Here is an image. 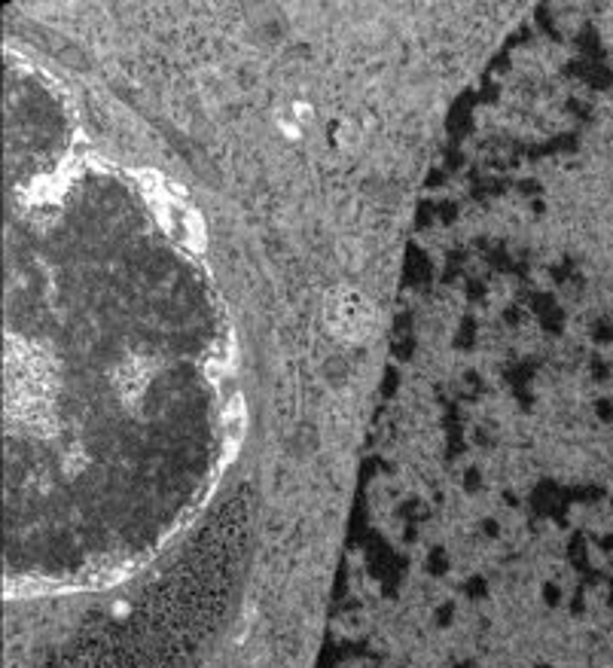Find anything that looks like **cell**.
I'll use <instances>...</instances> for the list:
<instances>
[{
	"label": "cell",
	"mask_w": 613,
	"mask_h": 668,
	"mask_svg": "<svg viewBox=\"0 0 613 668\" xmlns=\"http://www.w3.org/2000/svg\"><path fill=\"white\" fill-rule=\"evenodd\" d=\"M245 416H248L245 400H241V394L233 391L223 407V461L233 459V452L245 437Z\"/></svg>",
	"instance_id": "3957f363"
},
{
	"label": "cell",
	"mask_w": 613,
	"mask_h": 668,
	"mask_svg": "<svg viewBox=\"0 0 613 668\" xmlns=\"http://www.w3.org/2000/svg\"><path fill=\"white\" fill-rule=\"evenodd\" d=\"M135 177L144 190V198L150 202L153 214L162 223V229L193 254L205 248V223L198 217V211L181 196V190L169 184L159 171H135Z\"/></svg>",
	"instance_id": "6da1fadb"
},
{
	"label": "cell",
	"mask_w": 613,
	"mask_h": 668,
	"mask_svg": "<svg viewBox=\"0 0 613 668\" xmlns=\"http://www.w3.org/2000/svg\"><path fill=\"white\" fill-rule=\"evenodd\" d=\"M333 327L345 333V336H361L366 327H369V309H366V302L361 297H354V293H342V297H333Z\"/></svg>",
	"instance_id": "7a4b0ae2"
}]
</instances>
